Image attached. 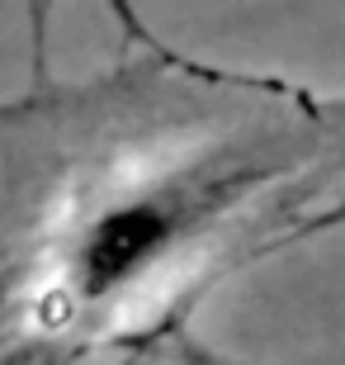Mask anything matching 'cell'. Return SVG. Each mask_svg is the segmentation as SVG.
Returning <instances> with one entry per match:
<instances>
[{"instance_id":"cell-1","label":"cell","mask_w":345,"mask_h":365,"mask_svg":"<svg viewBox=\"0 0 345 365\" xmlns=\"http://www.w3.org/2000/svg\"><path fill=\"white\" fill-rule=\"evenodd\" d=\"M270 171L275 166L232 157L180 162L76 209L38 261L28 323L48 337H71L114 318L147 284L166 280Z\"/></svg>"},{"instance_id":"cell-2","label":"cell","mask_w":345,"mask_h":365,"mask_svg":"<svg viewBox=\"0 0 345 365\" xmlns=\"http://www.w3.org/2000/svg\"><path fill=\"white\" fill-rule=\"evenodd\" d=\"M109 5V14L119 19V29H123V38L128 43H142V48H152V53L161 57V62H171V67H185V71H194V76H203V81H241V76H232V71H218V67H203V62H189V57H180V53H171L166 43L152 34V24H147L142 14H137V5L133 0H105Z\"/></svg>"},{"instance_id":"cell-3","label":"cell","mask_w":345,"mask_h":365,"mask_svg":"<svg viewBox=\"0 0 345 365\" xmlns=\"http://www.w3.org/2000/svg\"><path fill=\"white\" fill-rule=\"evenodd\" d=\"M336 228H345V195L341 200H331L327 209H317V214H307L303 223H293L284 237H279L275 247H293V242H307V237H322V232H336Z\"/></svg>"},{"instance_id":"cell-4","label":"cell","mask_w":345,"mask_h":365,"mask_svg":"<svg viewBox=\"0 0 345 365\" xmlns=\"http://www.w3.org/2000/svg\"><path fill=\"white\" fill-rule=\"evenodd\" d=\"M166 356H171L175 365H227L223 356L213 351V346H203L194 332H180V327H175V332H166Z\"/></svg>"}]
</instances>
